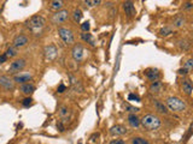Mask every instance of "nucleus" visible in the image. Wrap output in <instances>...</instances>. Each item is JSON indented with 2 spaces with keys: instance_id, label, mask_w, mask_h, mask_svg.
Listing matches in <instances>:
<instances>
[{
  "instance_id": "f257e3e1",
  "label": "nucleus",
  "mask_w": 193,
  "mask_h": 144,
  "mask_svg": "<svg viewBox=\"0 0 193 144\" xmlns=\"http://www.w3.org/2000/svg\"><path fill=\"white\" fill-rule=\"evenodd\" d=\"M161 119L154 115V114H146L140 119V125L144 126V129L148 130V131H154L161 127Z\"/></svg>"
},
{
  "instance_id": "f03ea898",
  "label": "nucleus",
  "mask_w": 193,
  "mask_h": 144,
  "mask_svg": "<svg viewBox=\"0 0 193 144\" xmlns=\"http://www.w3.org/2000/svg\"><path fill=\"white\" fill-rule=\"evenodd\" d=\"M165 106L175 113H181V112L186 111V103L176 96H169L165 100Z\"/></svg>"
},
{
  "instance_id": "7ed1b4c3",
  "label": "nucleus",
  "mask_w": 193,
  "mask_h": 144,
  "mask_svg": "<svg viewBox=\"0 0 193 144\" xmlns=\"http://www.w3.org/2000/svg\"><path fill=\"white\" fill-rule=\"evenodd\" d=\"M45 24H46V19L42 17V16H33L29 21H27L25 23V25L30 29V30L35 31V30H39V29H41V28H44L45 27Z\"/></svg>"
},
{
  "instance_id": "20e7f679",
  "label": "nucleus",
  "mask_w": 193,
  "mask_h": 144,
  "mask_svg": "<svg viewBox=\"0 0 193 144\" xmlns=\"http://www.w3.org/2000/svg\"><path fill=\"white\" fill-rule=\"evenodd\" d=\"M58 35H59V37L62 38V41L65 45H72L75 42L74 34L68 28H62V27L58 28Z\"/></svg>"
},
{
  "instance_id": "39448f33",
  "label": "nucleus",
  "mask_w": 193,
  "mask_h": 144,
  "mask_svg": "<svg viewBox=\"0 0 193 144\" xmlns=\"http://www.w3.org/2000/svg\"><path fill=\"white\" fill-rule=\"evenodd\" d=\"M25 66H27V61H25V59H16L15 61H12V62L10 64L8 72L12 73V75H17V73H19L21 71H23Z\"/></svg>"
},
{
  "instance_id": "423d86ee",
  "label": "nucleus",
  "mask_w": 193,
  "mask_h": 144,
  "mask_svg": "<svg viewBox=\"0 0 193 144\" xmlns=\"http://www.w3.org/2000/svg\"><path fill=\"white\" fill-rule=\"evenodd\" d=\"M69 18V11L68 10H59L52 16V22L54 24H62Z\"/></svg>"
},
{
  "instance_id": "0eeeda50",
  "label": "nucleus",
  "mask_w": 193,
  "mask_h": 144,
  "mask_svg": "<svg viewBox=\"0 0 193 144\" xmlns=\"http://www.w3.org/2000/svg\"><path fill=\"white\" fill-rule=\"evenodd\" d=\"M71 55H72V59L75 61H81L83 59V55H85V49H83V46L81 43H76L74 45L72 49H71Z\"/></svg>"
},
{
  "instance_id": "6e6552de",
  "label": "nucleus",
  "mask_w": 193,
  "mask_h": 144,
  "mask_svg": "<svg viewBox=\"0 0 193 144\" xmlns=\"http://www.w3.org/2000/svg\"><path fill=\"white\" fill-rule=\"evenodd\" d=\"M28 42H29V38L27 37L25 35H23V34H19V35H17V36L13 38L12 46L18 49V48H22L24 46H27L28 45Z\"/></svg>"
},
{
  "instance_id": "1a4fd4ad",
  "label": "nucleus",
  "mask_w": 193,
  "mask_h": 144,
  "mask_svg": "<svg viewBox=\"0 0 193 144\" xmlns=\"http://www.w3.org/2000/svg\"><path fill=\"white\" fill-rule=\"evenodd\" d=\"M123 10L126 12V15L128 16L129 18L134 17L137 15V10H135V6H134V2L133 0H126L123 2Z\"/></svg>"
},
{
  "instance_id": "9d476101",
  "label": "nucleus",
  "mask_w": 193,
  "mask_h": 144,
  "mask_svg": "<svg viewBox=\"0 0 193 144\" xmlns=\"http://www.w3.org/2000/svg\"><path fill=\"white\" fill-rule=\"evenodd\" d=\"M0 85L6 90H13L15 89V82L8 76H0Z\"/></svg>"
},
{
  "instance_id": "9b49d317",
  "label": "nucleus",
  "mask_w": 193,
  "mask_h": 144,
  "mask_svg": "<svg viewBox=\"0 0 193 144\" xmlns=\"http://www.w3.org/2000/svg\"><path fill=\"white\" fill-rule=\"evenodd\" d=\"M127 129L123 125H115L110 129V135L112 137H120V136H124L127 135Z\"/></svg>"
},
{
  "instance_id": "f8f14e48",
  "label": "nucleus",
  "mask_w": 193,
  "mask_h": 144,
  "mask_svg": "<svg viewBox=\"0 0 193 144\" xmlns=\"http://www.w3.org/2000/svg\"><path fill=\"white\" fill-rule=\"evenodd\" d=\"M44 53H45L46 59H48V60H52V59H54V58L57 57L58 49H57V47H56L54 45H50V46H47L46 48H45Z\"/></svg>"
},
{
  "instance_id": "ddd939ff",
  "label": "nucleus",
  "mask_w": 193,
  "mask_h": 144,
  "mask_svg": "<svg viewBox=\"0 0 193 144\" xmlns=\"http://www.w3.org/2000/svg\"><path fill=\"white\" fill-rule=\"evenodd\" d=\"M145 75L146 77L151 81V82H154V81H159L161 79V73L156 68H147L145 71Z\"/></svg>"
},
{
  "instance_id": "4468645a",
  "label": "nucleus",
  "mask_w": 193,
  "mask_h": 144,
  "mask_svg": "<svg viewBox=\"0 0 193 144\" xmlns=\"http://www.w3.org/2000/svg\"><path fill=\"white\" fill-rule=\"evenodd\" d=\"M29 81H31V75H29V73H19V75L17 73L13 77V82H16V83L18 84L28 83Z\"/></svg>"
},
{
  "instance_id": "2eb2a0df",
  "label": "nucleus",
  "mask_w": 193,
  "mask_h": 144,
  "mask_svg": "<svg viewBox=\"0 0 193 144\" xmlns=\"http://www.w3.org/2000/svg\"><path fill=\"white\" fill-rule=\"evenodd\" d=\"M148 90H150L151 94H159L163 90V83L161 81H154V82H152V83L150 84Z\"/></svg>"
},
{
  "instance_id": "dca6fc26",
  "label": "nucleus",
  "mask_w": 193,
  "mask_h": 144,
  "mask_svg": "<svg viewBox=\"0 0 193 144\" xmlns=\"http://www.w3.org/2000/svg\"><path fill=\"white\" fill-rule=\"evenodd\" d=\"M181 89H182V91L185 92L186 95L191 96V95H192V90H193L191 81H190V79H182V82H181Z\"/></svg>"
},
{
  "instance_id": "f3484780",
  "label": "nucleus",
  "mask_w": 193,
  "mask_h": 144,
  "mask_svg": "<svg viewBox=\"0 0 193 144\" xmlns=\"http://www.w3.org/2000/svg\"><path fill=\"white\" fill-rule=\"evenodd\" d=\"M152 103H153L154 109H156L158 113L168 114V108H167V106H165L164 103H162L161 101H158V100H153V101H152Z\"/></svg>"
},
{
  "instance_id": "a211bd4d",
  "label": "nucleus",
  "mask_w": 193,
  "mask_h": 144,
  "mask_svg": "<svg viewBox=\"0 0 193 144\" xmlns=\"http://www.w3.org/2000/svg\"><path fill=\"white\" fill-rule=\"evenodd\" d=\"M21 91L23 92L24 95H27V96H29V95H31L34 91H35V85L31 83H24L21 85Z\"/></svg>"
},
{
  "instance_id": "6ab92c4d",
  "label": "nucleus",
  "mask_w": 193,
  "mask_h": 144,
  "mask_svg": "<svg viewBox=\"0 0 193 144\" xmlns=\"http://www.w3.org/2000/svg\"><path fill=\"white\" fill-rule=\"evenodd\" d=\"M128 124L131 125V127H134V129L139 127V126H140L139 117H138V115H137L135 113H131L129 115H128Z\"/></svg>"
},
{
  "instance_id": "aec40b11",
  "label": "nucleus",
  "mask_w": 193,
  "mask_h": 144,
  "mask_svg": "<svg viewBox=\"0 0 193 144\" xmlns=\"http://www.w3.org/2000/svg\"><path fill=\"white\" fill-rule=\"evenodd\" d=\"M51 6V10H53V11H59V10H63L64 7V0H52L51 1V4H50Z\"/></svg>"
},
{
  "instance_id": "412c9836",
  "label": "nucleus",
  "mask_w": 193,
  "mask_h": 144,
  "mask_svg": "<svg viewBox=\"0 0 193 144\" xmlns=\"http://www.w3.org/2000/svg\"><path fill=\"white\" fill-rule=\"evenodd\" d=\"M186 23V19L184 16H178V17H175L174 18V21H173V25L175 27V28H182L184 25H185Z\"/></svg>"
},
{
  "instance_id": "4be33fe9",
  "label": "nucleus",
  "mask_w": 193,
  "mask_h": 144,
  "mask_svg": "<svg viewBox=\"0 0 193 144\" xmlns=\"http://www.w3.org/2000/svg\"><path fill=\"white\" fill-rule=\"evenodd\" d=\"M17 54H18V49H17L16 47H13V46H10L8 49H6L5 55H6L8 58H16Z\"/></svg>"
},
{
  "instance_id": "5701e85b",
  "label": "nucleus",
  "mask_w": 193,
  "mask_h": 144,
  "mask_svg": "<svg viewBox=\"0 0 193 144\" xmlns=\"http://www.w3.org/2000/svg\"><path fill=\"white\" fill-rule=\"evenodd\" d=\"M81 38H82V41H85L87 43H89L91 46H94V40H93V36L89 34V32H82L81 34Z\"/></svg>"
},
{
  "instance_id": "b1692460",
  "label": "nucleus",
  "mask_w": 193,
  "mask_h": 144,
  "mask_svg": "<svg viewBox=\"0 0 193 144\" xmlns=\"http://www.w3.org/2000/svg\"><path fill=\"white\" fill-rule=\"evenodd\" d=\"M68 115H69V109H68V107L62 106L61 108H59V117L62 118V120H63L64 122H67L65 119L68 118Z\"/></svg>"
},
{
  "instance_id": "393cba45",
  "label": "nucleus",
  "mask_w": 193,
  "mask_h": 144,
  "mask_svg": "<svg viewBox=\"0 0 193 144\" xmlns=\"http://www.w3.org/2000/svg\"><path fill=\"white\" fill-rule=\"evenodd\" d=\"M101 4V0H85V5L88 8H93L99 6Z\"/></svg>"
},
{
  "instance_id": "a878e982",
  "label": "nucleus",
  "mask_w": 193,
  "mask_h": 144,
  "mask_svg": "<svg viewBox=\"0 0 193 144\" xmlns=\"http://www.w3.org/2000/svg\"><path fill=\"white\" fill-rule=\"evenodd\" d=\"M131 144H150V142L142 137H133L131 139Z\"/></svg>"
},
{
  "instance_id": "bb28decb",
  "label": "nucleus",
  "mask_w": 193,
  "mask_h": 144,
  "mask_svg": "<svg viewBox=\"0 0 193 144\" xmlns=\"http://www.w3.org/2000/svg\"><path fill=\"white\" fill-rule=\"evenodd\" d=\"M82 17H83L82 11L78 10V8H76V10L74 11V13H72V18H74V21H75L76 23H80V21L82 19Z\"/></svg>"
},
{
  "instance_id": "cd10ccee",
  "label": "nucleus",
  "mask_w": 193,
  "mask_h": 144,
  "mask_svg": "<svg viewBox=\"0 0 193 144\" xmlns=\"http://www.w3.org/2000/svg\"><path fill=\"white\" fill-rule=\"evenodd\" d=\"M123 108L126 109V111H127V112H129V113H137V112H139V111H140L139 108L131 106L129 103H123Z\"/></svg>"
},
{
  "instance_id": "c85d7f7f",
  "label": "nucleus",
  "mask_w": 193,
  "mask_h": 144,
  "mask_svg": "<svg viewBox=\"0 0 193 144\" xmlns=\"http://www.w3.org/2000/svg\"><path fill=\"white\" fill-rule=\"evenodd\" d=\"M159 34L162 35V36H169L173 34V29L171 28H168V27H165V28H163L162 30L159 31Z\"/></svg>"
},
{
  "instance_id": "c756f323",
  "label": "nucleus",
  "mask_w": 193,
  "mask_h": 144,
  "mask_svg": "<svg viewBox=\"0 0 193 144\" xmlns=\"http://www.w3.org/2000/svg\"><path fill=\"white\" fill-rule=\"evenodd\" d=\"M89 28H91L89 22H85L81 24V30H82V32H88V31H89Z\"/></svg>"
},
{
  "instance_id": "7c9ffc66",
  "label": "nucleus",
  "mask_w": 193,
  "mask_h": 144,
  "mask_svg": "<svg viewBox=\"0 0 193 144\" xmlns=\"http://www.w3.org/2000/svg\"><path fill=\"white\" fill-rule=\"evenodd\" d=\"M31 103H33V100H31V97H25V99L22 101V106L23 107H29L31 106Z\"/></svg>"
},
{
  "instance_id": "2f4dec72",
  "label": "nucleus",
  "mask_w": 193,
  "mask_h": 144,
  "mask_svg": "<svg viewBox=\"0 0 193 144\" xmlns=\"http://www.w3.org/2000/svg\"><path fill=\"white\" fill-rule=\"evenodd\" d=\"M179 45H180V47H181V49H185V51L186 49H188V47H190V43H188L186 40H181Z\"/></svg>"
},
{
  "instance_id": "473e14b6",
  "label": "nucleus",
  "mask_w": 193,
  "mask_h": 144,
  "mask_svg": "<svg viewBox=\"0 0 193 144\" xmlns=\"http://www.w3.org/2000/svg\"><path fill=\"white\" fill-rule=\"evenodd\" d=\"M184 67L187 68L188 71H191V70L193 68V60H192V59H188V60L186 61V62H185V66H184Z\"/></svg>"
},
{
  "instance_id": "72a5a7b5",
  "label": "nucleus",
  "mask_w": 193,
  "mask_h": 144,
  "mask_svg": "<svg viewBox=\"0 0 193 144\" xmlns=\"http://www.w3.org/2000/svg\"><path fill=\"white\" fill-rule=\"evenodd\" d=\"M178 73L180 75V76H187V75L190 73V71H188L187 68H185V67H181V68H179L178 70Z\"/></svg>"
},
{
  "instance_id": "f704fd0d",
  "label": "nucleus",
  "mask_w": 193,
  "mask_h": 144,
  "mask_svg": "<svg viewBox=\"0 0 193 144\" xmlns=\"http://www.w3.org/2000/svg\"><path fill=\"white\" fill-rule=\"evenodd\" d=\"M128 100H129V101H135V102H139L140 101L139 96H137V95H134V94H129V95H128Z\"/></svg>"
},
{
  "instance_id": "c9c22d12",
  "label": "nucleus",
  "mask_w": 193,
  "mask_h": 144,
  "mask_svg": "<svg viewBox=\"0 0 193 144\" xmlns=\"http://www.w3.org/2000/svg\"><path fill=\"white\" fill-rule=\"evenodd\" d=\"M110 144H127V143L124 142L123 139H112L110 142Z\"/></svg>"
},
{
  "instance_id": "e433bc0d",
  "label": "nucleus",
  "mask_w": 193,
  "mask_h": 144,
  "mask_svg": "<svg viewBox=\"0 0 193 144\" xmlns=\"http://www.w3.org/2000/svg\"><path fill=\"white\" fill-rule=\"evenodd\" d=\"M192 8V4L191 2H186L185 6H184V10H186V11H190Z\"/></svg>"
},
{
  "instance_id": "4c0bfd02",
  "label": "nucleus",
  "mask_w": 193,
  "mask_h": 144,
  "mask_svg": "<svg viewBox=\"0 0 193 144\" xmlns=\"http://www.w3.org/2000/svg\"><path fill=\"white\" fill-rule=\"evenodd\" d=\"M8 60V57L5 55V54H3V55H0V64H4L5 61Z\"/></svg>"
},
{
  "instance_id": "58836bf2",
  "label": "nucleus",
  "mask_w": 193,
  "mask_h": 144,
  "mask_svg": "<svg viewBox=\"0 0 193 144\" xmlns=\"http://www.w3.org/2000/svg\"><path fill=\"white\" fill-rule=\"evenodd\" d=\"M65 89H67V88H65V85H64V84H61V85L58 87V92H64Z\"/></svg>"
},
{
  "instance_id": "ea45409f",
  "label": "nucleus",
  "mask_w": 193,
  "mask_h": 144,
  "mask_svg": "<svg viewBox=\"0 0 193 144\" xmlns=\"http://www.w3.org/2000/svg\"><path fill=\"white\" fill-rule=\"evenodd\" d=\"M57 127L59 129V131H61V132H63V131L65 130V127H64V125H63V122H58V124H57Z\"/></svg>"
},
{
  "instance_id": "a19ab883",
  "label": "nucleus",
  "mask_w": 193,
  "mask_h": 144,
  "mask_svg": "<svg viewBox=\"0 0 193 144\" xmlns=\"http://www.w3.org/2000/svg\"><path fill=\"white\" fill-rule=\"evenodd\" d=\"M98 137H99V133H94V135L91 137V141H92V142H94V141H95V138H98Z\"/></svg>"
},
{
  "instance_id": "79ce46f5",
  "label": "nucleus",
  "mask_w": 193,
  "mask_h": 144,
  "mask_svg": "<svg viewBox=\"0 0 193 144\" xmlns=\"http://www.w3.org/2000/svg\"><path fill=\"white\" fill-rule=\"evenodd\" d=\"M80 144H81V143H80Z\"/></svg>"
}]
</instances>
